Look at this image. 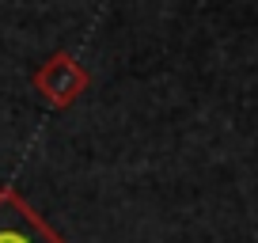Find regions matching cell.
Listing matches in <instances>:
<instances>
[{"label": "cell", "instance_id": "obj_2", "mask_svg": "<svg viewBox=\"0 0 258 243\" xmlns=\"http://www.w3.org/2000/svg\"><path fill=\"white\" fill-rule=\"evenodd\" d=\"M84 88H88V73H84V65L73 53H53L34 73V91L49 106H73Z\"/></svg>", "mask_w": 258, "mask_h": 243}, {"label": "cell", "instance_id": "obj_1", "mask_svg": "<svg viewBox=\"0 0 258 243\" xmlns=\"http://www.w3.org/2000/svg\"><path fill=\"white\" fill-rule=\"evenodd\" d=\"M0 243H64L23 198L16 187L0 190Z\"/></svg>", "mask_w": 258, "mask_h": 243}]
</instances>
